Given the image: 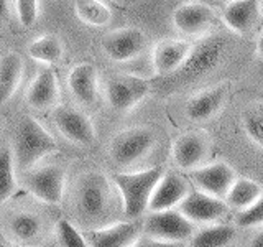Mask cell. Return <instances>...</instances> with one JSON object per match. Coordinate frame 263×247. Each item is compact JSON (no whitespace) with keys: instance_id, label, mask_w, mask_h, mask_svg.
<instances>
[{"instance_id":"cell-1","label":"cell","mask_w":263,"mask_h":247,"mask_svg":"<svg viewBox=\"0 0 263 247\" xmlns=\"http://www.w3.org/2000/svg\"><path fill=\"white\" fill-rule=\"evenodd\" d=\"M58 150V142L41 123L25 115L18 120L15 127L13 137V162L16 171L27 173L28 170L35 168L36 165Z\"/></svg>"},{"instance_id":"cell-2","label":"cell","mask_w":263,"mask_h":247,"mask_svg":"<svg viewBox=\"0 0 263 247\" xmlns=\"http://www.w3.org/2000/svg\"><path fill=\"white\" fill-rule=\"evenodd\" d=\"M115 191L112 181L102 171L82 173L76 186V209L84 222H104L114 204Z\"/></svg>"},{"instance_id":"cell-3","label":"cell","mask_w":263,"mask_h":247,"mask_svg":"<svg viewBox=\"0 0 263 247\" xmlns=\"http://www.w3.org/2000/svg\"><path fill=\"white\" fill-rule=\"evenodd\" d=\"M161 167H153L142 171H123L115 173L112 178L114 186L119 189L122 208L127 218L137 219L148 211V203L155 186L163 177Z\"/></svg>"},{"instance_id":"cell-4","label":"cell","mask_w":263,"mask_h":247,"mask_svg":"<svg viewBox=\"0 0 263 247\" xmlns=\"http://www.w3.org/2000/svg\"><path fill=\"white\" fill-rule=\"evenodd\" d=\"M226 49V40L220 35H209L202 38L199 43H196L189 49L183 64L171 73L170 76H164L170 84L181 86L199 79L212 69H216L222 55Z\"/></svg>"},{"instance_id":"cell-5","label":"cell","mask_w":263,"mask_h":247,"mask_svg":"<svg viewBox=\"0 0 263 247\" xmlns=\"http://www.w3.org/2000/svg\"><path fill=\"white\" fill-rule=\"evenodd\" d=\"M156 144L155 132L146 127H132L117 134L109 145L112 162L120 168L135 167L148 156Z\"/></svg>"},{"instance_id":"cell-6","label":"cell","mask_w":263,"mask_h":247,"mask_svg":"<svg viewBox=\"0 0 263 247\" xmlns=\"http://www.w3.org/2000/svg\"><path fill=\"white\" fill-rule=\"evenodd\" d=\"M150 89V82L143 78L119 74L105 82V99L114 112L127 114L143 101Z\"/></svg>"},{"instance_id":"cell-7","label":"cell","mask_w":263,"mask_h":247,"mask_svg":"<svg viewBox=\"0 0 263 247\" xmlns=\"http://www.w3.org/2000/svg\"><path fill=\"white\" fill-rule=\"evenodd\" d=\"M143 233L155 241L184 242L194 234V226L179 211H152L143 222Z\"/></svg>"},{"instance_id":"cell-8","label":"cell","mask_w":263,"mask_h":247,"mask_svg":"<svg viewBox=\"0 0 263 247\" xmlns=\"http://www.w3.org/2000/svg\"><path fill=\"white\" fill-rule=\"evenodd\" d=\"M23 185L40 201L48 204H58L63 200L66 171L58 165L31 168L25 173Z\"/></svg>"},{"instance_id":"cell-9","label":"cell","mask_w":263,"mask_h":247,"mask_svg":"<svg viewBox=\"0 0 263 247\" xmlns=\"http://www.w3.org/2000/svg\"><path fill=\"white\" fill-rule=\"evenodd\" d=\"M101 46L109 60L115 63H125L135 60L143 53L146 48V37L140 28L127 27L114 30L109 35H105L101 41Z\"/></svg>"},{"instance_id":"cell-10","label":"cell","mask_w":263,"mask_h":247,"mask_svg":"<svg viewBox=\"0 0 263 247\" xmlns=\"http://www.w3.org/2000/svg\"><path fill=\"white\" fill-rule=\"evenodd\" d=\"M56 129L61 132L63 137H66L69 142L87 147L96 142V129L89 115L76 107L60 105L56 107L53 115Z\"/></svg>"},{"instance_id":"cell-11","label":"cell","mask_w":263,"mask_h":247,"mask_svg":"<svg viewBox=\"0 0 263 247\" xmlns=\"http://www.w3.org/2000/svg\"><path fill=\"white\" fill-rule=\"evenodd\" d=\"M142 233L143 224L138 221H125L89 231L86 241L89 247H135Z\"/></svg>"},{"instance_id":"cell-12","label":"cell","mask_w":263,"mask_h":247,"mask_svg":"<svg viewBox=\"0 0 263 247\" xmlns=\"http://www.w3.org/2000/svg\"><path fill=\"white\" fill-rule=\"evenodd\" d=\"M235 171L224 162H217L205 167H197L191 171L193 183L199 188V191L208 193L214 198L224 200L229 188L235 181Z\"/></svg>"},{"instance_id":"cell-13","label":"cell","mask_w":263,"mask_h":247,"mask_svg":"<svg viewBox=\"0 0 263 247\" xmlns=\"http://www.w3.org/2000/svg\"><path fill=\"white\" fill-rule=\"evenodd\" d=\"M179 213L191 222H216L226 216L229 206L220 198H214L202 191H189L179 204Z\"/></svg>"},{"instance_id":"cell-14","label":"cell","mask_w":263,"mask_h":247,"mask_svg":"<svg viewBox=\"0 0 263 247\" xmlns=\"http://www.w3.org/2000/svg\"><path fill=\"white\" fill-rule=\"evenodd\" d=\"M209 153V142L199 132H187L179 135L173 144V160L181 170L193 171L201 167Z\"/></svg>"},{"instance_id":"cell-15","label":"cell","mask_w":263,"mask_h":247,"mask_svg":"<svg viewBox=\"0 0 263 247\" xmlns=\"http://www.w3.org/2000/svg\"><path fill=\"white\" fill-rule=\"evenodd\" d=\"M216 13L204 2H187L173 12V23L184 35H201L214 23Z\"/></svg>"},{"instance_id":"cell-16","label":"cell","mask_w":263,"mask_h":247,"mask_svg":"<svg viewBox=\"0 0 263 247\" xmlns=\"http://www.w3.org/2000/svg\"><path fill=\"white\" fill-rule=\"evenodd\" d=\"M189 193V186L186 180L178 175V173H163L158 185L155 186L150 203H148V211H164L173 209L184 200Z\"/></svg>"},{"instance_id":"cell-17","label":"cell","mask_w":263,"mask_h":247,"mask_svg":"<svg viewBox=\"0 0 263 247\" xmlns=\"http://www.w3.org/2000/svg\"><path fill=\"white\" fill-rule=\"evenodd\" d=\"M68 87L72 97L82 105H94L99 97V73L94 64L81 63L69 71Z\"/></svg>"},{"instance_id":"cell-18","label":"cell","mask_w":263,"mask_h":247,"mask_svg":"<svg viewBox=\"0 0 263 247\" xmlns=\"http://www.w3.org/2000/svg\"><path fill=\"white\" fill-rule=\"evenodd\" d=\"M27 104L36 111H48L60 104V86L53 69L38 71L27 91Z\"/></svg>"},{"instance_id":"cell-19","label":"cell","mask_w":263,"mask_h":247,"mask_svg":"<svg viewBox=\"0 0 263 247\" xmlns=\"http://www.w3.org/2000/svg\"><path fill=\"white\" fill-rule=\"evenodd\" d=\"M260 15V0H229L222 10L226 25L238 35L249 33L257 25Z\"/></svg>"},{"instance_id":"cell-20","label":"cell","mask_w":263,"mask_h":247,"mask_svg":"<svg viewBox=\"0 0 263 247\" xmlns=\"http://www.w3.org/2000/svg\"><path fill=\"white\" fill-rule=\"evenodd\" d=\"M227 86L219 84L209 89L201 91L199 94L193 96L186 104V115L193 122H202L214 117L222 104L226 102Z\"/></svg>"},{"instance_id":"cell-21","label":"cell","mask_w":263,"mask_h":247,"mask_svg":"<svg viewBox=\"0 0 263 247\" xmlns=\"http://www.w3.org/2000/svg\"><path fill=\"white\" fill-rule=\"evenodd\" d=\"M191 46L193 45L184 40L160 41L153 51V68L156 74H160V76H170L171 73H175L183 64Z\"/></svg>"},{"instance_id":"cell-22","label":"cell","mask_w":263,"mask_h":247,"mask_svg":"<svg viewBox=\"0 0 263 247\" xmlns=\"http://www.w3.org/2000/svg\"><path fill=\"white\" fill-rule=\"evenodd\" d=\"M25 71L22 56L15 51L0 58V107L8 102L18 89Z\"/></svg>"},{"instance_id":"cell-23","label":"cell","mask_w":263,"mask_h":247,"mask_svg":"<svg viewBox=\"0 0 263 247\" xmlns=\"http://www.w3.org/2000/svg\"><path fill=\"white\" fill-rule=\"evenodd\" d=\"M7 227L13 241L20 244H31L41 236L43 221L35 213L18 211L10 216V219L7 222Z\"/></svg>"},{"instance_id":"cell-24","label":"cell","mask_w":263,"mask_h":247,"mask_svg":"<svg viewBox=\"0 0 263 247\" xmlns=\"http://www.w3.org/2000/svg\"><path fill=\"white\" fill-rule=\"evenodd\" d=\"M261 193H263V188L257 181L249 180V178H235V181L232 183V186L229 188L224 200L229 208L243 211L257 201L261 196Z\"/></svg>"},{"instance_id":"cell-25","label":"cell","mask_w":263,"mask_h":247,"mask_svg":"<svg viewBox=\"0 0 263 247\" xmlns=\"http://www.w3.org/2000/svg\"><path fill=\"white\" fill-rule=\"evenodd\" d=\"M27 53L31 60L43 64H56L63 60L64 48L60 38L54 35H43L33 40L27 48Z\"/></svg>"},{"instance_id":"cell-26","label":"cell","mask_w":263,"mask_h":247,"mask_svg":"<svg viewBox=\"0 0 263 247\" xmlns=\"http://www.w3.org/2000/svg\"><path fill=\"white\" fill-rule=\"evenodd\" d=\"M235 226L214 224L191 236V247H227L235 237Z\"/></svg>"},{"instance_id":"cell-27","label":"cell","mask_w":263,"mask_h":247,"mask_svg":"<svg viewBox=\"0 0 263 247\" xmlns=\"http://www.w3.org/2000/svg\"><path fill=\"white\" fill-rule=\"evenodd\" d=\"M16 191V168L10 147L0 148V204L8 201Z\"/></svg>"},{"instance_id":"cell-28","label":"cell","mask_w":263,"mask_h":247,"mask_svg":"<svg viewBox=\"0 0 263 247\" xmlns=\"http://www.w3.org/2000/svg\"><path fill=\"white\" fill-rule=\"evenodd\" d=\"M74 10L79 19L90 27H105L112 19L109 7L101 0H76Z\"/></svg>"},{"instance_id":"cell-29","label":"cell","mask_w":263,"mask_h":247,"mask_svg":"<svg viewBox=\"0 0 263 247\" xmlns=\"http://www.w3.org/2000/svg\"><path fill=\"white\" fill-rule=\"evenodd\" d=\"M242 123L252 142L263 148V102H252L243 111Z\"/></svg>"},{"instance_id":"cell-30","label":"cell","mask_w":263,"mask_h":247,"mask_svg":"<svg viewBox=\"0 0 263 247\" xmlns=\"http://www.w3.org/2000/svg\"><path fill=\"white\" fill-rule=\"evenodd\" d=\"M58 237L63 247H89L86 237L66 219L58 222Z\"/></svg>"},{"instance_id":"cell-31","label":"cell","mask_w":263,"mask_h":247,"mask_svg":"<svg viewBox=\"0 0 263 247\" xmlns=\"http://www.w3.org/2000/svg\"><path fill=\"white\" fill-rule=\"evenodd\" d=\"M237 224L242 226V227L263 224V193L252 206H249V208L243 209V211H238Z\"/></svg>"},{"instance_id":"cell-32","label":"cell","mask_w":263,"mask_h":247,"mask_svg":"<svg viewBox=\"0 0 263 247\" xmlns=\"http://www.w3.org/2000/svg\"><path fill=\"white\" fill-rule=\"evenodd\" d=\"M15 7L22 27L30 28L38 19V0H15Z\"/></svg>"},{"instance_id":"cell-33","label":"cell","mask_w":263,"mask_h":247,"mask_svg":"<svg viewBox=\"0 0 263 247\" xmlns=\"http://www.w3.org/2000/svg\"><path fill=\"white\" fill-rule=\"evenodd\" d=\"M135 247H184L183 242H163V241H155V239H148L143 242H137Z\"/></svg>"},{"instance_id":"cell-34","label":"cell","mask_w":263,"mask_h":247,"mask_svg":"<svg viewBox=\"0 0 263 247\" xmlns=\"http://www.w3.org/2000/svg\"><path fill=\"white\" fill-rule=\"evenodd\" d=\"M10 16V4L8 0H0V22L7 20Z\"/></svg>"},{"instance_id":"cell-35","label":"cell","mask_w":263,"mask_h":247,"mask_svg":"<svg viewBox=\"0 0 263 247\" xmlns=\"http://www.w3.org/2000/svg\"><path fill=\"white\" fill-rule=\"evenodd\" d=\"M250 247H263V231H260V233L255 234V237L252 239V242H250Z\"/></svg>"},{"instance_id":"cell-36","label":"cell","mask_w":263,"mask_h":247,"mask_svg":"<svg viewBox=\"0 0 263 247\" xmlns=\"http://www.w3.org/2000/svg\"><path fill=\"white\" fill-rule=\"evenodd\" d=\"M257 55H258L260 60L263 61V33H261L258 41H257Z\"/></svg>"},{"instance_id":"cell-37","label":"cell","mask_w":263,"mask_h":247,"mask_svg":"<svg viewBox=\"0 0 263 247\" xmlns=\"http://www.w3.org/2000/svg\"><path fill=\"white\" fill-rule=\"evenodd\" d=\"M260 10H261V15H263V0H260Z\"/></svg>"},{"instance_id":"cell-38","label":"cell","mask_w":263,"mask_h":247,"mask_svg":"<svg viewBox=\"0 0 263 247\" xmlns=\"http://www.w3.org/2000/svg\"><path fill=\"white\" fill-rule=\"evenodd\" d=\"M227 2H229V0H227Z\"/></svg>"}]
</instances>
